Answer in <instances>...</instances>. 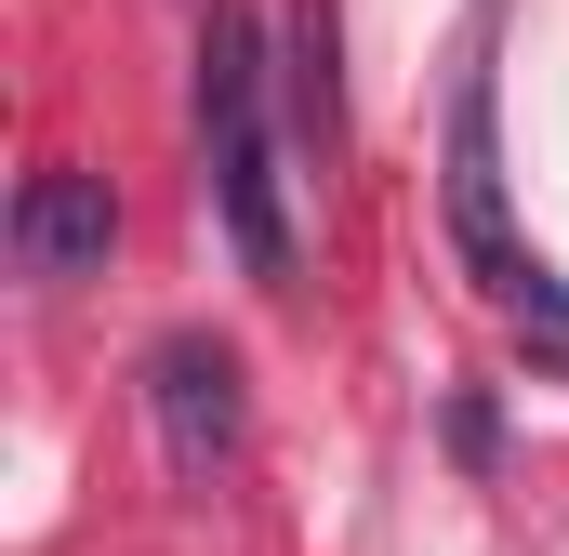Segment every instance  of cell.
Returning <instances> with one entry per match:
<instances>
[{
	"label": "cell",
	"instance_id": "6da1fadb",
	"mask_svg": "<svg viewBox=\"0 0 569 556\" xmlns=\"http://www.w3.org/2000/svg\"><path fill=\"white\" fill-rule=\"evenodd\" d=\"M490 27H503V0L477 13V53H463V80H450V146H437V199H450V252L463 278L543 345L569 358V278L517 239V212H503V53H490Z\"/></svg>",
	"mask_w": 569,
	"mask_h": 556
},
{
	"label": "cell",
	"instance_id": "7a4b0ae2",
	"mask_svg": "<svg viewBox=\"0 0 569 556\" xmlns=\"http://www.w3.org/2000/svg\"><path fill=\"white\" fill-rule=\"evenodd\" d=\"M199 159H212V212H226V252L291 291V172H279V40L252 13H212L199 27Z\"/></svg>",
	"mask_w": 569,
	"mask_h": 556
},
{
	"label": "cell",
	"instance_id": "3957f363",
	"mask_svg": "<svg viewBox=\"0 0 569 556\" xmlns=\"http://www.w3.org/2000/svg\"><path fill=\"white\" fill-rule=\"evenodd\" d=\"M146 424H159V464H172L186 490H212V477L239 464V424H252L239 358H226L212 331H159V345H146Z\"/></svg>",
	"mask_w": 569,
	"mask_h": 556
},
{
	"label": "cell",
	"instance_id": "277c9868",
	"mask_svg": "<svg viewBox=\"0 0 569 556\" xmlns=\"http://www.w3.org/2000/svg\"><path fill=\"white\" fill-rule=\"evenodd\" d=\"M107 252H120V186L80 159H40L13 186V266L40 291H80V278H107Z\"/></svg>",
	"mask_w": 569,
	"mask_h": 556
},
{
	"label": "cell",
	"instance_id": "5b68a950",
	"mask_svg": "<svg viewBox=\"0 0 569 556\" xmlns=\"http://www.w3.org/2000/svg\"><path fill=\"white\" fill-rule=\"evenodd\" d=\"M279 107L318 159L345 146V27H331V0H291L279 13Z\"/></svg>",
	"mask_w": 569,
	"mask_h": 556
},
{
	"label": "cell",
	"instance_id": "8992f818",
	"mask_svg": "<svg viewBox=\"0 0 569 556\" xmlns=\"http://www.w3.org/2000/svg\"><path fill=\"white\" fill-rule=\"evenodd\" d=\"M490 450H503V424H490V398L463 385V398H450V464H463V477H490Z\"/></svg>",
	"mask_w": 569,
	"mask_h": 556
}]
</instances>
